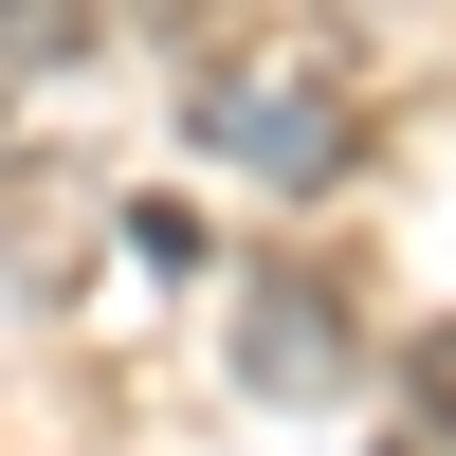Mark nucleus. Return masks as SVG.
Wrapping results in <instances>:
<instances>
[{
    "mask_svg": "<svg viewBox=\"0 0 456 456\" xmlns=\"http://www.w3.org/2000/svg\"><path fill=\"white\" fill-rule=\"evenodd\" d=\"M238 384L256 402H329V384H347V292H329V274H256L238 292Z\"/></svg>",
    "mask_w": 456,
    "mask_h": 456,
    "instance_id": "nucleus-2",
    "label": "nucleus"
},
{
    "mask_svg": "<svg viewBox=\"0 0 456 456\" xmlns=\"http://www.w3.org/2000/svg\"><path fill=\"white\" fill-rule=\"evenodd\" d=\"M92 19H110V0H0V73H55V55H92Z\"/></svg>",
    "mask_w": 456,
    "mask_h": 456,
    "instance_id": "nucleus-4",
    "label": "nucleus"
},
{
    "mask_svg": "<svg viewBox=\"0 0 456 456\" xmlns=\"http://www.w3.org/2000/svg\"><path fill=\"white\" fill-rule=\"evenodd\" d=\"M183 128H201V165H238L256 201H329L347 146H365V55H347V37H311V19L219 37V55L183 73Z\"/></svg>",
    "mask_w": 456,
    "mask_h": 456,
    "instance_id": "nucleus-1",
    "label": "nucleus"
},
{
    "mask_svg": "<svg viewBox=\"0 0 456 456\" xmlns=\"http://www.w3.org/2000/svg\"><path fill=\"white\" fill-rule=\"evenodd\" d=\"M402 438L456 456V329H402Z\"/></svg>",
    "mask_w": 456,
    "mask_h": 456,
    "instance_id": "nucleus-3",
    "label": "nucleus"
}]
</instances>
